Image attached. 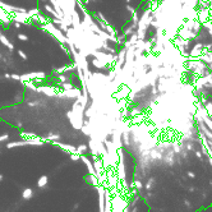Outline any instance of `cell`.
<instances>
[{"instance_id":"1","label":"cell","mask_w":212,"mask_h":212,"mask_svg":"<svg viewBox=\"0 0 212 212\" xmlns=\"http://www.w3.org/2000/svg\"><path fill=\"white\" fill-rule=\"evenodd\" d=\"M47 176L46 175H42L39 180H37V186L39 188H43V186H46V184H47Z\"/></svg>"},{"instance_id":"2","label":"cell","mask_w":212,"mask_h":212,"mask_svg":"<svg viewBox=\"0 0 212 212\" xmlns=\"http://www.w3.org/2000/svg\"><path fill=\"white\" fill-rule=\"evenodd\" d=\"M32 196H33V190L31 189V188H26V189L23 190V193H22V197H23L24 199L32 198Z\"/></svg>"},{"instance_id":"3","label":"cell","mask_w":212,"mask_h":212,"mask_svg":"<svg viewBox=\"0 0 212 212\" xmlns=\"http://www.w3.org/2000/svg\"><path fill=\"white\" fill-rule=\"evenodd\" d=\"M0 180H3V175H2V174H0Z\"/></svg>"}]
</instances>
